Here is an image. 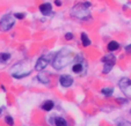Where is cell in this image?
Wrapping results in <instances>:
<instances>
[{
	"label": "cell",
	"instance_id": "1",
	"mask_svg": "<svg viewBox=\"0 0 131 126\" xmlns=\"http://www.w3.org/2000/svg\"><path fill=\"white\" fill-rule=\"evenodd\" d=\"M74 57L75 56L73 55L71 50H69L67 47H63L52 58V67L57 71H60L66 66H69L72 61H74Z\"/></svg>",
	"mask_w": 131,
	"mask_h": 126
},
{
	"label": "cell",
	"instance_id": "2",
	"mask_svg": "<svg viewBox=\"0 0 131 126\" xmlns=\"http://www.w3.org/2000/svg\"><path fill=\"white\" fill-rule=\"evenodd\" d=\"M31 72H32V67L30 65V61L27 59H23L15 62L9 68L10 77H13L14 79H17V80L29 77L31 74Z\"/></svg>",
	"mask_w": 131,
	"mask_h": 126
},
{
	"label": "cell",
	"instance_id": "3",
	"mask_svg": "<svg viewBox=\"0 0 131 126\" xmlns=\"http://www.w3.org/2000/svg\"><path fill=\"white\" fill-rule=\"evenodd\" d=\"M71 16L77 19V20L80 21H87L89 19H92L91 12H89V8L85 7L84 5L81 4H77L74 5L73 7L71 8Z\"/></svg>",
	"mask_w": 131,
	"mask_h": 126
},
{
	"label": "cell",
	"instance_id": "4",
	"mask_svg": "<svg viewBox=\"0 0 131 126\" xmlns=\"http://www.w3.org/2000/svg\"><path fill=\"white\" fill-rule=\"evenodd\" d=\"M16 20H15L13 13H6L0 17V31L7 32L12 30V28L15 26Z\"/></svg>",
	"mask_w": 131,
	"mask_h": 126
},
{
	"label": "cell",
	"instance_id": "5",
	"mask_svg": "<svg viewBox=\"0 0 131 126\" xmlns=\"http://www.w3.org/2000/svg\"><path fill=\"white\" fill-rule=\"evenodd\" d=\"M50 62H51V55L41 56V57L36 60V64H35L34 68L36 69L37 72H43L48 66H49Z\"/></svg>",
	"mask_w": 131,
	"mask_h": 126
},
{
	"label": "cell",
	"instance_id": "6",
	"mask_svg": "<svg viewBox=\"0 0 131 126\" xmlns=\"http://www.w3.org/2000/svg\"><path fill=\"white\" fill-rule=\"evenodd\" d=\"M118 87L125 97H131V80L128 78H122L118 81Z\"/></svg>",
	"mask_w": 131,
	"mask_h": 126
},
{
	"label": "cell",
	"instance_id": "7",
	"mask_svg": "<svg viewBox=\"0 0 131 126\" xmlns=\"http://www.w3.org/2000/svg\"><path fill=\"white\" fill-rule=\"evenodd\" d=\"M38 10L43 16H50L52 14V5L50 3H43L38 6Z\"/></svg>",
	"mask_w": 131,
	"mask_h": 126
},
{
	"label": "cell",
	"instance_id": "8",
	"mask_svg": "<svg viewBox=\"0 0 131 126\" xmlns=\"http://www.w3.org/2000/svg\"><path fill=\"white\" fill-rule=\"evenodd\" d=\"M73 82H74L73 78L69 74H62L59 77V83H60V86L64 87V88H69V87H71L72 84H73Z\"/></svg>",
	"mask_w": 131,
	"mask_h": 126
},
{
	"label": "cell",
	"instance_id": "9",
	"mask_svg": "<svg viewBox=\"0 0 131 126\" xmlns=\"http://www.w3.org/2000/svg\"><path fill=\"white\" fill-rule=\"evenodd\" d=\"M101 61L103 62V65H108V66L114 67L115 64H116V58H115L114 55H111V53H108V55L103 56V57L101 58Z\"/></svg>",
	"mask_w": 131,
	"mask_h": 126
},
{
	"label": "cell",
	"instance_id": "10",
	"mask_svg": "<svg viewBox=\"0 0 131 126\" xmlns=\"http://www.w3.org/2000/svg\"><path fill=\"white\" fill-rule=\"evenodd\" d=\"M87 64L86 62H75V64L72 66V72L75 73V74H82L84 71L86 69Z\"/></svg>",
	"mask_w": 131,
	"mask_h": 126
},
{
	"label": "cell",
	"instance_id": "11",
	"mask_svg": "<svg viewBox=\"0 0 131 126\" xmlns=\"http://www.w3.org/2000/svg\"><path fill=\"white\" fill-rule=\"evenodd\" d=\"M53 108H54V102L51 101V99H45V101L41 104V109L47 112H50Z\"/></svg>",
	"mask_w": 131,
	"mask_h": 126
},
{
	"label": "cell",
	"instance_id": "12",
	"mask_svg": "<svg viewBox=\"0 0 131 126\" xmlns=\"http://www.w3.org/2000/svg\"><path fill=\"white\" fill-rule=\"evenodd\" d=\"M36 78H37V80H38V82H41L42 84H49L50 83V77H49V74L45 73V72H40Z\"/></svg>",
	"mask_w": 131,
	"mask_h": 126
},
{
	"label": "cell",
	"instance_id": "13",
	"mask_svg": "<svg viewBox=\"0 0 131 126\" xmlns=\"http://www.w3.org/2000/svg\"><path fill=\"white\" fill-rule=\"evenodd\" d=\"M12 59V55L8 52H0V64L1 65H6Z\"/></svg>",
	"mask_w": 131,
	"mask_h": 126
},
{
	"label": "cell",
	"instance_id": "14",
	"mask_svg": "<svg viewBox=\"0 0 131 126\" xmlns=\"http://www.w3.org/2000/svg\"><path fill=\"white\" fill-rule=\"evenodd\" d=\"M80 40H81V44L84 47H87L92 44L91 38H89V36L86 32H81V34H80Z\"/></svg>",
	"mask_w": 131,
	"mask_h": 126
},
{
	"label": "cell",
	"instance_id": "15",
	"mask_svg": "<svg viewBox=\"0 0 131 126\" xmlns=\"http://www.w3.org/2000/svg\"><path fill=\"white\" fill-rule=\"evenodd\" d=\"M119 49V43L116 41H110V42L107 44V50L109 52H115Z\"/></svg>",
	"mask_w": 131,
	"mask_h": 126
},
{
	"label": "cell",
	"instance_id": "16",
	"mask_svg": "<svg viewBox=\"0 0 131 126\" xmlns=\"http://www.w3.org/2000/svg\"><path fill=\"white\" fill-rule=\"evenodd\" d=\"M54 126H67V121L63 117H56L54 118Z\"/></svg>",
	"mask_w": 131,
	"mask_h": 126
},
{
	"label": "cell",
	"instance_id": "17",
	"mask_svg": "<svg viewBox=\"0 0 131 126\" xmlns=\"http://www.w3.org/2000/svg\"><path fill=\"white\" fill-rule=\"evenodd\" d=\"M113 93H114V88H111V87H104V88L101 89V94L104 95V96H107V97L111 96Z\"/></svg>",
	"mask_w": 131,
	"mask_h": 126
},
{
	"label": "cell",
	"instance_id": "18",
	"mask_svg": "<svg viewBox=\"0 0 131 126\" xmlns=\"http://www.w3.org/2000/svg\"><path fill=\"white\" fill-rule=\"evenodd\" d=\"M13 15H14L15 20H17V21H22L26 19V13H22V12H15V13H13Z\"/></svg>",
	"mask_w": 131,
	"mask_h": 126
},
{
	"label": "cell",
	"instance_id": "19",
	"mask_svg": "<svg viewBox=\"0 0 131 126\" xmlns=\"http://www.w3.org/2000/svg\"><path fill=\"white\" fill-rule=\"evenodd\" d=\"M116 125L117 126H131V121L126 120V119H117Z\"/></svg>",
	"mask_w": 131,
	"mask_h": 126
},
{
	"label": "cell",
	"instance_id": "20",
	"mask_svg": "<svg viewBox=\"0 0 131 126\" xmlns=\"http://www.w3.org/2000/svg\"><path fill=\"white\" fill-rule=\"evenodd\" d=\"M14 118H13L12 116H9V115H7V116H5V124L8 126H14Z\"/></svg>",
	"mask_w": 131,
	"mask_h": 126
},
{
	"label": "cell",
	"instance_id": "21",
	"mask_svg": "<svg viewBox=\"0 0 131 126\" xmlns=\"http://www.w3.org/2000/svg\"><path fill=\"white\" fill-rule=\"evenodd\" d=\"M113 69V67L111 66H108V65H103V69H102V73L103 74H108L109 72Z\"/></svg>",
	"mask_w": 131,
	"mask_h": 126
},
{
	"label": "cell",
	"instance_id": "22",
	"mask_svg": "<svg viewBox=\"0 0 131 126\" xmlns=\"http://www.w3.org/2000/svg\"><path fill=\"white\" fill-rule=\"evenodd\" d=\"M64 38L66 41H72L74 38V35L72 34V32H66V34L64 35Z\"/></svg>",
	"mask_w": 131,
	"mask_h": 126
},
{
	"label": "cell",
	"instance_id": "23",
	"mask_svg": "<svg viewBox=\"0 0 131 126\" xmlns=\"http://www.w3.org/2000/svg\"><path fill=\"white\" fill-rule=\"evenodd\" d=\"M116 102L119 104H128V98H124V97H122V98H116Z\"/></svg>",
	"mask_w": 131,
	"mask_h": 126
},
{
	"label": "cell",
	"instance_id": "24",
	"mask_svg": "<svg viewBox=\"0 0 131 126\" xmlns=\"http://www.w3.org/2000/svg\"><path fill=\"white\" fill-rule=\"evenodd\" d=\"M125 52L126 53H128V55H131V44H129V45H126L125 46Z\"/></svg>",
	"mask_w": 131,
	"mask_h": 126
},
{
	"label": "cell",
	"instance_id": "25",
	"mask_svg": "<svg viewBox=\"0 0 131 126\" xmlns=\"http://www.w3.org/2000/svg\"><path fill=\"white\" fill-rule=\"evenodd\" d=\"M82 5L85 6V7H87V8H89L92 6V4H91V1H84V3H82Z\"/></svg>",
	"mask_w": 131,
	"mask_h": 126
},
{
	"label": "cell",
	"instance_id": "26",
	"mask_svg": "<svg viewBox=\"0 0 131 126\" xmlns=\"http://www.w3.org/2000/svg\"><path fill=\"white\" fill-rule=\"evenodd\" d=\"M54 5H56V6H58V7H60V6L63 5L62 0H54Z\"/></svg>",
	"mask_w": 131,
	"mask_h": 126
},
{
	"label": "cell",
	"instance_id": "27",
	"mask_svg": "<svg viewBox=\"0 0 131 126\" xmlns=\"http://www.w3.org/2000/svg\"><path fill=\"white\" fill-rule=\"evenodd\" d=\"M1 89H3L4 92H6V88H5V86H1Z\"/></svg>",
	"mask_w": 131,
	"mask_h": 126
},
{
	"label": "cell",
	"instance_id": "28",
	"mask_svg": "<svg viewBox=\"0 0 131 126\" xmlns=\"http://www.w3.org/2000/svg\"><path fill=\"white\" fill-rule=\"evenodd\" d=\"M3 115V108H0V116Z\"/></svg>",
	"mask_w": 131,
	"mask_h": 126
},
{
	"label": "cell",
	"instance_id": "29",
	"mask_svg": "<svg viewBox=\"0 0 131 126\" xmlns=\"http://www.w3.org/2000/svg\"><path fill=\"white\" fill-rule=\"evenodd\" d=\"M130 114H131V110H130Z\"/></svg>",
	"mask_w": 131,
	"mask_h": 126
}]
</instances>
